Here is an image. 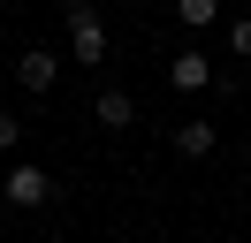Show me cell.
I'll list each match as a JSON object with an SVG mask.
<instances>
[{
    "instance_id": "4",
    "label": "cell",
    "mask_w": 251,
    "mask_h": 243,
    "mask_svg": "<svg viewBox=\"0 0 251 243\" xmlns=\"http://www.w3.org/2000/svg\"><path fill=\"white\" fill-rule=\"evenodd\" d=\"M205 76H213V69H205L198 46H183V53L168 61V84H175V91H205Z\"/></svg>"
},
{
    "instance_id": "6",
    "label": "cell",
    "mask_w": 251,
    "mask_h": 243,
    "mask_svg": "<svg viewBox=\"0 0 251 243\" xmlns=\"http://www.w3.org/2000/svg\"><path fill=\"white\" fill-rule=\"evenodd\" d=\"M175 152H183V160H205V152H213V129H205V122H175Z\"/></svg>"
},
{
    "instance_id": "5",
    "label": "cell",
    "mask_w": 251,
    "mask_h": 243,
    "mask_svg": "<svg viewBox=\"0 0 251 243\" xmlns=\"http://www.w3.org/2000/svg\"><path fill=\"white\" fill-rule=\"evenodd\" d=\"M16 76H23V91H53V76H61V61H53V53H38V46H31V53L16 61Z\"/></svg>"
},
{
    "instance_id": "7",
    "label": "cell",
    "mask_w": 251,
    "mask_h": 243,
    "mask_svg": "<svg viewBox=\"0 0 251 243\" xmlns=\"http://www.w3.org/2000/svg\"><path fill=\"white\" fill-rule=\"evenodd\" d=\"M175 23H183V30H205V23H221V0H175Z\"/></svg>"
},
{
    "instance_id": "1",
    "label": "cell",
    "mask_w": 251,
    "mask_h": 243,
    "mask_svg": "<svg viewBox=\"0 0 251 243\" xmlns=\"http://www.w3.org/2000/svg\"><path fill=\"white\" fill-rule=\"evenodd\" d=\"M0 197H8L16 213H38V205L53 197V175H46L38 160H16V167H8V182H0Z\"/></svg>"
},
{
    "instance_id": "3",
    "label": "cell",
    "mask_w": 251,
    "mask_h": 243,
    "mask_svg": "<svg viewBox=\"0 0 251 243\" xmlns=\"http://www.w3.org/2000/svg\"><path fill=\"white\" fill-rule=\"evenodd\" d=\"M92 122H99V129H129V122H137V99H129L122 84H107V91L92 99Z\"/></svg>"
},
{
    "instance_id": "2",
    "label": "cell",
    "mask_w": 251,
    "mask_h": 243,
    "mask_svg": "<svg viewBox=\"0 0 251 243\" xmlns=\"http://www.w3.org/2000/svg\"><path fill=\"white\" fill-rule=\"evenodd\" d=\"M69 53H76L84 69H99V61H107V23H99L92 8H76V0H69Z\"/></svg>"
},
{
    "instance_id": "9",
    "label": "cell",
    "mask_w": 251,
    "mask_h": 243,
    "mask_svg": "<svg viewBox=\"0 0 251 243\" xmlns=\"http://www.w3.org/2000/svg\"><path fill=\"white\" fill-rule=\"evenodd\" d=\"M16 145H23V122L8 114V106H0V152H16Z\"/></svg>"
},
{
    "instance_id": "8",
    "label": "cell",
    "mask_w": 251,
    "mask_h": 243,
    "mask_svg": "<svg viewBox=\"0 0 251 243\" xmlns=\"http://www.w3.org/2000/svg\"><path fill=\"white\" fill-rule=\"evenodd\" d=\"M228 53L251 61V15H236V23H228Z\"/></svg>"
}]
</instances>
